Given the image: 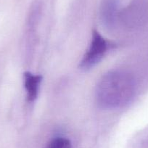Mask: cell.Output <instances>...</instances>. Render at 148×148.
<instances>
[{
	"mask_svg": "<svg viewBox=\"0 0 148 148\" xmlns=\"http://www.w3.org/2000/svg\"><path fill=\"white\" fill-rule=\"evenodd\" d=\"M47 148H72V145L66 138L56 137L49 142Z\"/></svg>",
	"mask_w": 148,
	"mask_h": 148,
	"instance_id": "5",
	"label": "cell"
},
{
	"mask_svg": "<svg viewBox=\"0 0 148 148\" xmlns=\"http://www.w3.org/2000/svg\"><path fill=\"white\" fill-rule=\"evenodd\" d=\"M23 77L27 99L29 102H34L39 95L42 76L40 75H35L30 72H25Z\"/></svg>",
	"mask_w": 148,
	"mask_h": 148,
	"instance_id": "3",
	"label": "cell"
},
{
	"mask_svg": "<svg viewBox=\"0 0 148 148\" xmlns=\"http://www.w3.org/2000/svg\"><path fill=\"white\" fill-rule=\"evenodd\" d=\"M116 0H107L102 6V15L108 23L112 22L114 18V15L116 12Z\"/></svg>",
	"mask_w": 148,
	"mask_h": 148,
	"instance_id": "4",
	"label": "cell"
},
{
	"mask_svg": "<svg viewBox=\"0 0 148 148\" xmlns=\"http://www.w3.org/2000/svg\"><path fill=\"white\" fill-rule=\"evenodd\" d=\"M112 45L97 31H94L92 39L89 48L84 55L80 63L82 69L89 70L99 63Z\"/></svg>",
	"mask_w": 148,
	"mask_h": 148,
	"instance_id": "2",
	"label": "cell"
},
{
	"mask_svg": "<svg viewBox=\"0 0 148 148\" xmlns=\"http://www.w3.org/2000/svg\"><path fill=\"white\" fill-rule=\"evenodd\" d=\"M135 89L134 79L130 74L121 71H110L98 82L97 102L103 109L123 108L133 99Z\"/></svg>",
	"mask_w": 148,
	"mask_h": 148,
	"instance_id": "1",
	"label": "cell"
}]
</instances>
